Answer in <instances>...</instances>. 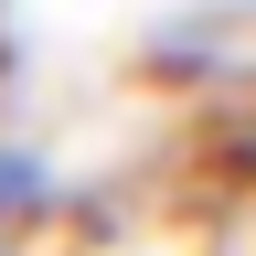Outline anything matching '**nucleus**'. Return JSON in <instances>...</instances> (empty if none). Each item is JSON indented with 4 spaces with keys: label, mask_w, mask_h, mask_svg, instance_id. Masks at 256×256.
Segmentation results:
<instances>
[{
    "label": "nucleus",
    "mask_w": 256,
    "mask_h": 256,
    "mask_svg": "<svg viewBox=\"0 0 256 256\" xmlns=\"http://www.w3.org/2000/svg\"><path fill=\"white\" fill-rule=\"evenodd\" d=\"M32 203H43V160H32V150H0V224L32 214Z\"/></svg>",
    "instance_id": "nucleus-1"
}]
</instances>
